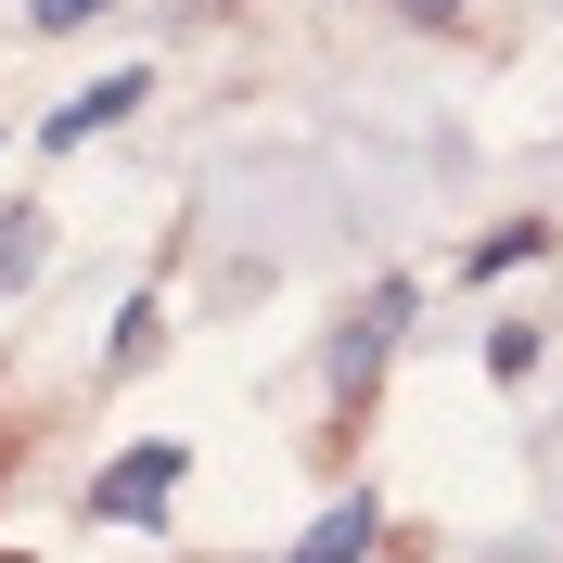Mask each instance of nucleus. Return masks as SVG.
<instances>
[{
  "label": "nucleus",
  "mask_w": 563,
  "mask_h": 563,
  "mask_svg": "<svg viewBox=\"0 0 563 563\" xmlns=\"http://www.w3.org/2000/svg\"><path fill=\"white\" fill-rule=\"evenodd\" d=\"M397 320H410V282H372V295H358V320L333 333V397H372V385H385Z\"/></svg>",
  "instance_id": "1"
},
{
  "label": "nucleus",
  "mask_w": 563,
  "mask_h": 563,
  "mask_svg": "<svg viewBox=\"0 0 563 563\" xmlns=\"http://www.w3.org/2000/svg\"><path fill=\"white\" fill-rule=\"evenodd\" d=\"M179 474H192V461H179L167 435H154V449H129V461H103V474H90V526H141V512H167Z\"/></svg>",
  "instance_id": "2"
},
{
  "label": "nucleus",
  "mask_w": 563,
  "mask_h": 563,
  "mask_svg": "<svg viewBox=\"0 0 563 563\" xmlns=\"http://www.w3.org/2000/svg\"><path fill=\"white\" fill-rule=\"evenodd\" d=\"M141 90H154V65H115L103 90H77V103H52V115H38V154H77V141H103L115 115L141 103Z\"/></svg>",
  "instance_id": "3"
},
{
  "label": "nucleus",
  "mask_w": 563,
  "mask_h": 563,
  "mask_svg": "<svg viewBox=\"0 0 563 563\" xmlns=\"http://www.w3.org/2000/svg\"><path fill=\"white\" fill-rule=\"evenodd\" d=\"M372 526H385L372 499H333V512H320V526L295 538V551H282V563H358V551H372Z\"/></svg>",
  "instance_id": "4"
},
{
  "label": "nucleus",
  "mask_w": 563,
  "mask_h": 563,
  "mask_svg": "<svg viewBox=\"0 0 563 563\" xmlns=\"http://www.w3.org/2000/svg\"><path fill=\"white\" fill-rule=\"evenodd\" d=\"M538 244H551V218H512V231H487V244L461 256V269H474V282H487V269H526Z\"/></svg>",
  "instance_id": "5"
},
{
  "label": "nucleus",
  "mask_w": 563,
  "mask_h": 563,
  "mask_svg": "<svg viewBox=\"0 0 563 563\" xmlns=\"http://www.w3.org/2000/svg\"><path fill=\"white\" fill-rule=\"evenodd\" d=\"M154 346H167V320H154V295H129V308H115V372H141V358H154Z\"/></svg>",
  "instance_id": "6"
},
{
  "label": "nucleus",
  "mask_w": 563,
  "mask_h": 563,
  "mask_svg": "<svg viewBox=\"0 0 563 563\" xmlns=\"http://www.w3.org/2000/svg\"><path fill=\"white\" fill-rule=\"evenodd\" d=\"M487 372H499V385H526V372H538V320H499V333H487Z\"/></svg>",
  "instance_id": "7"
},
{
  "label": "nucleus",
  "mask_w": 563,
  "mask_h": 563,
  "mask_svg": "<svg viewBox=\"0 0 563 563\" xmlns=\"http://www.w3.org/2000/svg\"><path fill=\"white\" fill-rule=\"evenodd\" d=\"M90 13H103V0H26V26H38V38H65V26H90Z\"/></svg>",
  "instance_id": "8"
},
{
  "label": "nucleus",
  "mask_w": 563,
  "mask_h": 563,
  "mask_svg": "<svg viewBox=\"0 0 563 563\" xmlns=\"http://www.w3.org/2000/svg\"><path fill=\"white\" fill-rule=\"evenodd\" d=\"M38 269V218H13V231H0V282H26Z\"/></svg>",
  "instance_id": "9"
},
{
  "label": "nucleus",
  "mask_w": 563,
  "mask_h": 563,
  "mask_svg": "<svg viewBox=\"0 0 563 563\" xmlns=\"http://www.w3.org/2000/svg\"><path fill=\"white\" fill-rule=\"evenodd\" d=\"M385 13H410V26H449V13H461V0H385Z\"/></svg>",
  "instance_id": "10"
},
{
  "label": "nucleus",
  "mask_w": 563,
  "mask_h": 563,
  "mask_svg": "<svg viewBox=\"0 0 563 563\" xmlns=\"http://www.w3.org/2000/svg\"><path fill=\"white\" fill-rule=\"evenodd\" d=\"M0 563H26V551H0Z\"/></svg>",
  "instance_id": "11"
}]
</instances>
